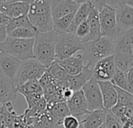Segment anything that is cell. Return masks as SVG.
<instances>
[{
  "instance_id": "6da1fadb",
  "label": "cell",
  "mask_w": 133,
  "mask_h": 128,
  "mask_svg": "<svg viewBox=\"0 0 133 128\" xmlns=\"http://www.w3.org/2000/svg\"><path fill=\"white\" fill-rule=\"evenodd\" d=\"M57 32L52 31L48 33H38L34 38L33 52L34 58L46 69L55 61V41Z\"/></svg>"
},
{
  "instance_id": "7a4b0ae2",
  "label": "cell",
  "mask_w": 133,
  "mask_h": 128,
  "mask_svg": "<svg viewBox=\"0 0 133 128\" xmlns=\"http://www.w3.org/2000/svg\"><path fill=\"white\" fill-rule=\"evenodd\" d=\"M84 51L83 56L91 68L101 59L115 53V39L110 37H101L97 41L83 43Z\"/></svg>"
},
{
  "instance_id": "3957f363",
  "label": "cell",
  "mask_w": 133,
  "mask_h": 128,
  "mask_svg": "<svg viewBox=\"0 0 133 128\" xmlns=\"http://www.w3.org/2000/svg\"><path fill=\"white\" fill-rule=\"evenodd\" d=\"M55 54V60H64L79 52L84 51V46L80 39L74 34L57 31Z\"/></svg>"
},
{
  "instance_id": "277c9868",
  "label": "cell",
  "mask_w": 133,
  "mask_h": 128,
  "mask_svg": "<svg viewBox=\"0 0 133 128\" xmlns=\"http://www.w3.org/2000/svg\"><path fill=\"white\" fill-rule=\"evenodd\" d=\"M34 38L19 39L8 37L0 45V50L9 54L20 61H24L34 58L33 47Z\"/></svg>"
},
{
  "instance_id": "5b68a950",
  "label": "cell",
  "mask_w": 133,
  "mask_h": 128,
  "mask_svg": "<svg viewBox=\"0 0 133 128\" xmlns=\"http://www.w3.org/2000/svg\"><path fill=\"white\" fill-rule=\"evenodd\" d=\"M115 10L118 33L133 29V1H107Z\"/></svg>"
},
{
  "instance_id": "8992f818",
  "label": "cell",
  "mask_w": 133,
  "mask_h": 128,
  "mask_svg": "<svg viewBox=\"0 0 133 128\" xmlns=\"http://www.w3.org/2000/svg\"><path fill=\"white\" fill-rule=\"evenodd\" d=\"M46 68L35 59L22 61L13 81L16 88L30 80H39L45 72Z\"/></svg>"
},
{
  "instance_id": "52a82bcc",
  "label": "cell",
  "mask_w": 133,
  "mask_h": 128,
  "mask_svg": "<svg viewBox=\"0 0 133 128\" xmlns=\"http://www.w3.org/2000/svg\"><path fill=\"white\" fill-rule=\"evenodd\" d=\"M97 12L101 25V36L110 37L115 39L118 34L115 9L108 5L106 1L101 9H100Z\"/></svg>"
},
{
  "instance_id": "ba28073f",
  "label": "cell",
  "mask_w": 133,
  "mask_h": 128,
  "mask_svg": "<svg viewBox=\"0 0 133 128\" xmlns=\"http://www.w3.org/2000/svg\"><path fill=\"white\" fill-rule=\"evenodd\" d=\"M82 91L87 101L89 112L104 109L101 89L97 81L94 77L83 86Z\"/></svg>"
},
{
  "instance_id": "9c48e42d",
  "label": "cell",
  "mask_w": 133,
  "mask_h": 128,
  "mask_svg": "<svg viewBox=\"0 0 133 128\" xmlns=\"http://www.w3.org/2000/svg\"><path fill=\"white\" fill-rule=\"evenodd\" d=\"M33 1L0 0V13L6 15L10 19L27 16L30 5Z\"/></svg>"
},
{
  "instance_id": "30bf717a",
  "label": "cell",
  "mask_w": 133,
  "mask_h": 128,
  "mask_svg": "<svg viewBox=\"0 0 133 128\" xmlns=\"http://www.w3.org/2000/svg\"><path fill=\"white\" fill-rule=\"evenodd\" d=\"M115 70L114 56L112 55L101 59L94 66V77L97 81H111Z\"/></svg>"
},
{
  "instance_id": "8fae6325",
  "label": "cell",
  "mask_w": 133,
  "mask_h": 128,
  "mask_svg": "<svg viewBox=\"0 0 133 128\" xmlns=\"http://www.w3.org/2000/svg\"><path fill=\"white\" fill-rule=\"evenodd\" d=\"M22 61L0 50V74L13 82Z\"/></svg>"
},
{
  "instance_id": "7c38bea8",
  "label": "cell",
  "mask_w": 133,
  "mask_h": 128,
  "mask_svg": "<svg viewBox=\"0 0 133 128\" xmlns=\"http://www.w3.org/2000/svg\"><path fill=\"white\" fill-rule=\"evenodd\" d=\"M50 6L53 20H56L69 14L76 13L79 6V3L74 0H54L50 1Z\"/></svg>"
},
{
  "instance_id": "4fadbf2b",
  "label": "cell",
  "mask_w": 133,
  "mask_h": 128,
  "mask_svg": "<svg viewBox=\"0 0 133 128\" xmlns=\"http://www.w3.org/2000/svg\"><path fill=\"white\" fill-rule=\"evenodd\" d=\"M115 53L133 58V29L118 34L115 38Z\"/></svg>"
},
{
  "instance_id": "5bb4252c",
  "label": "cell",
  "mask_w": 133,
  "mask_h": 128,
  "mask_svg": "<svg viewBox=\"0 0 133 128\" xmlns=\"http://www.w3.org/2000/svg\"><path fill=\"white\" fill-rule=\"evenodd\" d=\"M66 104L70 115L76 117L78 120L83 115L90 113L88 111L87 103L82 89L75 92L72 97L66 102Z\"/></svg>"
},
{
  "instance_id": "9a60e30c",
  "label": "cell",
  "mask_w": 133,
  "mask_h": 128,
  "mask_svg": "<svg viewBox=\"0 0 133 128\" xmlns=\"http://www.w3.org/2000/svg\"><path fill=\"white\" fill-rule=\"evenodd\" d=\"M103 101V107L106 111H110L117 103V92L115 87L111 81H97Z\"/></svg>"
},
{
  "instance_id": "2e32d148",
  "label": "cell",
  "mask_w": 133,
  "mask_h": 128,
  "mask_svg": "<svg viewBox=\"0 0 133 128\" xmlns=\"http://www.w3.org/2000/svg\"><path fill=\"white\" fill-rule=\"evenodd\" d=\"M93 77H94L93 68H91L88 63L84 64L83 69L79 74L72 77L69 76V77L67 79L68 87L74 92L79 91L82 89L83 86L87 81H89Z\"/></svg>"
},
{
  "instance_id": "e0dca14e",
  "label": "cell",
  "mask_w": 133,
  "mask_h": 128,
  "mask_svg": "<svg viewBox=\"0 0 133 128\" xmlns=\"http://www.w3.org/2000/svg\"><path fill=\"white\" fill-rule=\"evenodd\" d=\"M56 61L69 74V76L71 77L79 74L84 66V59L82 53H76V55L64 60Z\"/></svg>"
},
{
  "instance_id": "ac0fdd59",
  "label": "cell",
  "mask_w": 133,
  "mask_h": 128,
  "mask_svg": "<svg viewBox=\"0 0 133 128\" xmlns=\"http://www.w3.org/2000/svg\"><path fill=\"white\" fill-rule=\"evenodd\" d=\"M108 111L95 110L81 117L79 120L82 128H99L104 124Z\"/></svg>"
},
{
  "instance_id": "d6986e66",
  "label": "cell",
  "mask_w": 133,
  "mask_h": 128,
  "mask_svg": "<svg viewBox=\"0 0 133 128\" xmlns=\"http://www.w3.org/2000/svg\"><path fill=\"white\" fill-rule=\"evenodd\" d=\"M32 26L38 33H48L54 31V20L51 13L27 15Z\"/></svg>"
},
{
  "instance_id": "ffe728a7",
  "label": "cell",
  "mask_w": 133,
  "mask_h": 128,
  "mask_svg": "<svg viewBox=\"0 0 133 128\" xmlns=\"http://www.w3.org/2000/svg\"><path fill=\"white\" fill-rule=\"evenodd\" d=\"M87 20L89 25V34L85 38H83L81 41L82 43H86V42L92 41H97L102 37L101 32V25L99 22V17H98V12L93 6H92L91 12L90 13Z\"/></svg>"
},
{
  "instance_id": "44dd1931",
  "label": "cell",
  "mask_w": 133,
  "mask_h": 128,
  "mask_svg": "<svg viewBox=\"0 0 133 128\" xmlns=\"http://www.w3.org/2000/svg\"><path fill=\"white\" fill-rule=\"evenodd\" d=\"M77 2L79 3V6L74 15L71 25L68 29V33L70 34H75L77 27L81 23L87 20L92 9V5L90 1H77Z\"/></svg>"
},
{
  "instance_id": "7402d4cb",
  "label": "cell",
  "mask_w": 133,
  "mask_h": 128,
  "mask_svg": "<svg viewBox=\"0 0 133 128\" xmlns=\"http://www.w3.org/2000/svg\"><path fill=\"white\" fill-rule=\"evenodd\" d=\"M17 90L13 82L0 74V103L12 102L16 99Z\"/></svg>"
},
{
  "instance_id": "603a6c76",
  "label": "cell",
  "mask_w": 133,
  "mask_h": 128,
  "mask_svg": "<svg viewBox=\"0 0 133 128\" xmlns=\"http://www.w3.org/2000/svg\"><path fill=\"white\" fill-rule=\"evenodd\" d=\"M33 125L34 128H63L47 109L34 120Z\"/></svg>"
},
{
  "instance_id": "cb8c5ba5",
  "label": "cell",
  "mask_w": 133,
  "mask_h": 128,
  "mask_svg": "<svg viewBox=\"0 0 133 128\" xmlns=\"http://www.w3.org/2000/svg\"><path fill=\"white\" fill-rule=\"evenodd\" d=\"M46 109L51 114L54 119L58 122V124L62 125V121L65 117L70 115L69 110L67 107L66 102L56 103L54 105H47Z\"/></svg>"
},
{
  "instance_id": "d4e9b609",
  "label": "cell",
  "mask_w": 133,
  "mask_h": 128,
  "mask_svg": "<svg viewBox=\"0 0 133 128\" xmlns=\"http://www.w3.org/2000/svg\"><path fill=\"white\" fill-rule=\"evenodd\" d=\"M110 112L118 120L121 124H123L127 121L132 120L133 105L126 106L115 105L111 109Z\"/></svg>"
},
{
  "instance_id": "484cf974",
  "label": "cell",
  "mask_w": 133,
  "mask_h": 128,
  "mask_svg": "<svg viewBox=\"0 0 133 128\" xmlns=\"http://www.w3.org/2000/svg\"><path fill=\"white\" fill-rule=\"evenodd\" d=\"M38 34L37 31L32 26V27H19L9 34H8V37L13 38H19V39H30L34 38L37 34Z\"/></svg>"
},
{
  "instance_id": "4316f807",
  "label": "cell",
  "mask_w": 133,
  "mask_h": 128,
  "mask_svg": "<svg viewBox=\"0 0 133 128\" xmlns=\"http://www.w3.org/2000/svg\"><path fill=\"white\" fill-rule=\"evenodd\" d=\"M48 13H51L50 1L37 0L33 1V2L30 5L27 15H39Z\"/></svg>"
},
{
  "instance_id": "83f0119b",
  "label": "cell",
  "mask_w": 133,
  "mask_h": 128,
  "mask_svg": "<svg viewBox=\"0 0 133 128\" xmlns=\"http://www.w3.org/2000/svg\"><path fill=\"white\" fill-rule=\"evenodd\" d=\"M17 93L21 94L23 96L26 95H31V94H37V93H43L42 89L38 83L37 80H30L24 84H21L18 88H16Z\"/></svg>"
},
{
  "instance_id": "f1b7e54d",
  "label": "cell",
  "mask_w": 133,
  "mask_h": 128,
  "mask_svg": "<svg viewBox=\"0 0 133 128\" xmlns=\"http://www.w3.org/2000/svg\"><path fill=\"white\" fill-rule=\"evenodd\" d=\"M113 56L115 68L117 70L127 74L128 71L133 67V58L118 53H115Z\"/></svg>"
},
{
  "instance_id": "f546056e",
  "label": "cell",
  "mask_w": 133,
  "mask_h": 128,
  "mask_svg": "<svg viewBox=\"0 0 133 128\" xmlns=\"http://www.w3.org/2000/svg\"><path fill=\"white\" fill-rule=\"evenodd\" d=\"M47 71L56 81H67V79L69 77V74L64 70V69L58 64L56 60L48 68H47Z\"/></svg>"
},
{
  "instance_id": "4dcf8cb0",
  "label": "cell",
  "mask_w": 133,
  "mask_h": 128,
  "mask_svg": "<svg viewBox=\"0 0 133 128\" xmlns=\"http://www.w3.org/2000/svg\"><path fill=\"white\" fill-rule=\"evenodd\" d=\"M24 27H32V24L30 23L27 16H19L17 18L10 19L8 25L6 26L7 34L16 28Z\"/></svg>"
},
{
  "instance_id": "1f68e13d",
  "label": "cell",
  "mask_w": 133,
  "mask_h": 128,
  "mask_svg": "<svg viewBox=\"0 0 133 128\" xmlns=\"http://www.w3.org/2000/svg\"><path fill=\"white\" fill-rule=\"evenodd\" d=\"M75 13H73L64 17L54 20V30L57 31L68 32V29L72 22Z\"/></svg>"
},
{
  "instance_id": "d6a6232c",
  "label": "cell",
  "mask_w": 133,
  "mask_h": 128,
  "mask_svg": "<svg viewBox=\"0 0 133 128\" xmlns=\"http://www.w3.org/2000/svg\"><path fill=\"white\" fill-rule=\"evenodd\" d=\"M111 82L113 84V85L115 87H117L118 88L123 89V90L129 92L127 79H126V74L116 69L115 74H114L112 79L111 80Z\"/></svg>"
},
{
  "instance_id": "836d02e7",
  "label": "cell",
  "mask_w": 133,
  "mask_h": 128,
  "mask_svg": "<svg viewBox=\"0 0 133 128\" xmlns=\"http://www.w3.org/2000/svg\"><path fill=\"white\" fill-rule=\"evenodd\" d=\"M117 92V103L116 105L126 106L129 105H133V95L127 91L115 87Z\"/></svg>"
},
{
  "instance_id": "e575fe53",
  "label": "cell",
  "mask_w": 133,
  "mask_h": 128,
  "mask_svg": "<svg viewBox=\"0 0 133 128\" xmlns=\"http://www.w3.org/2000/svg\"><path fill=\"white\" fill-rule=\"evenodd\" d=\"M38 83L42 89V91L56 83V81L50 75V74L47 71V69L44 74L41 77V78L38 80Z\"/></svg>"
},
{
  "instance_id": "d590c367",
  "label": "cell",
  "mask_w": 133,
  "mask_h": 128,
  "mask_svg": "<svg viewBox=\"0 0 133 128\" xmlns=\"http://www.w3.org/2000/svg\"><path fill=\"white\" fill-rule=\"evenodd\" d=\"M104 124L107 128H122L121 123L110 111L107 113Z\"/></svg>"
},
{
  "instance_id": "8d00e7d4",
  "label": "cell",
  "mask_w": 133,
  "mask_h": 128,
  "mask_svg": "<svg viewBox=\"0 0 133 128\" xmlns=\"http://www.w3.org/2000/svg\"><path fill=\"white\" fill-rule=\"evenodd\" d=\"M23 97L27 104V109H30L35 106L43 99V93L26 95H23Z\"/></svg>"
},
{
  "instance_id": "74e56055",
  "label": "cell",
  "mask_w": 133,
  "mask_h": 128,
  "mask_svg": "<svg viewBox=\"0 0 133 128\" xmlns=\"http://www.w3.org/2000/svg\"><path fill=\"white\" fill-rule=\"evenodd\" d=\"M88 34H89V25L87 20H85L77 27L74 34L76 35L80 39V41H82L88 35Z\"/></svg>"
},
{
  "instance_id": "f35d334b",
  "label": "cell",
  "mask_w": 133,
  "mask_h": 128,
  "mask_svg": "<svg viewBox=\"0 0 133 128\" xmlns=\"http://www.w3.org/2000/svg\"><path fill=\"white\" fill-rule=\"evenodd\" d=\"M62 127L63 128H79L80 127V124L79 120L72 116H67L66 117L64 118L62 121Z\"/></svg>"
},
{
  "instance_id": "ab89813d",
  "label": "cell",
  "mask_w": 133,
  "mask_h": 128,
  "mask_svg": "<svg viewBox=\"0 0 133 128\" xmlns=\"http://www.w3.org/2000/svg\"><path fill=\"white\" fill-rule=\"evenodd\" d=\"M126 79H127V83L129 86V90L131 94H132L133 92V67L131 68L128 73L126 74Z\"/></svg>"
},
{
  "instance_id": "60d3db41",
  "label": "cell",
  "mask_w": 133,
  "mask_h": 128,
  "mask_svg": "<svg viewBox=\"0 0 133 128\" xmlns=\"http://www.w3.org/2000/svg\"><path fill=\"white\" fill-rule=\"evenodd\" d=\"M73 94H74V92L69 88H64L62 92V96L63 99L65 100V102L69 101L72 97Z\"/></svg>"
},
{
  "instance_id": "b9f144b4",
  "label": "cell",
  "mask_w": 133,
  "mask_h": 128,
  "mask_svg": "<svg viewBox=\"0 0 133 128\" xmlns=\"http://www.w3.org/2000/svg\"><path fill=\"white\" fill-rule=\"evenodd\" d=\"M8 38L7 31H6V26L0 25V45L6 40Z\"/></svg>"
},
{
  "instance_id": "7bdbcfd3",
  "label": "cell",
  "mask_w": 133,
  "mask_h": 128,
  "mask_svg": "<svg viewBox=\"0 0 133 128\" xmlns=\"http://www.w3.org/2000/svg\"><path fill=\"white\" fill-rule=\"evenodd\" d=\"M10 20V18L9 16H7L6 15L0 13V25L2 26H7Z\"/></svg>"
},
{
  "instance_id": "ee69618b",
  "label": "cell",
  "mask_w": 133,
  "mask_h": 128,
  "mask_svg": "<svg viewBox=\"0 0 133 128\" xmlns=\"http://www.w3.org/2000/svg\"><path fill=\"white\" fill-rule=\"evenodd\" d=\"M99 128H107V127H106L104 126V124H103V125H102L101 127H99Z\"/></svg>"
},
{
  "instance_id": "f6af8a7d",
  "label": "cell",
  "mask_w": 133,
  "mask_h": 128,
  "mask_svg": "<svg viewBox=\"0 0 133 128\" xmlns=\"http://www.w3.org/2000/svg\"><path fill=\"white\" fill-rule=\"evenodd\" d=\"M2 104H1V103H0V109H1V108H2Z\"/></svg>"
},
{
  "instance_id": "bcb514c9",
  "label": "cell",
  "mask_w": 133,
  "mask_h": 128,
  "mask_svg": "<svg viewBox=\"0 0 133 128\" xmlns=\"http://www.w3.org/2000/svg\"><path fill=\"white\" fill-rule=\"evenodd\" d=\"M79 128H82V127H79Z\"/></svg>"
}]
</instances>
